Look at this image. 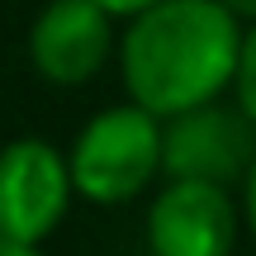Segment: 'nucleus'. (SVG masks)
<instances>
[{
	"mask_svg": "<svg viewBox=\"0 0 256 256\" xmlns=\"http://www.w3.org/2000/svg\"><path fill=\"white\" fill-rule=\"evenodd\" d=\"M218 5H223V10H232L242 24H256V0H218Z\"/></svg>",
	"mask_w": 256,
	"mask_h": 256,
	"instance_id": "10",
	"label": "nucleus"
},
{
	"mask_svg": "<svg viewBox=\"0 0 256 256\" xmlns=\"http://www.w3.org/2000/svg\"><path fill=\"white\" fill-rule=\"evenodd\" d=\"M119 52V19L100 0H48L24 34L34 76L52 90L90 86Z\"/></svg>",
	"mask_w": 256,
	"mask_h": 256,
	"instance_id": "5",
	"label": "nucleus"
},
{
	"mask_svg": "<svg viewBox=\"0 0 256 256\" xmlns=\"http://www.w3.org/2000/svg\"><path fill=\"white\" fill-rule=\"evenodd\" d=\"M238 185L162 176L142 214L147 256H232L242 238Z\"/></svg>",
	"mask_w": 256,
	"mask_h": 256,
	"instance_id": "3",
	"label": "nucleus"
},
{
	"mask_svg": "<svg viewBox=\"0 0 256 256\" xmlns=\"http://www.w3.org/2000/svg\"><path fill=\"white\" fill-rule=\"evenodd\" d=\"M256 156V124L238 110V100L194 104L162 119V176L242 185Z\"/></svg>",
	"mask_w": 256,
	"mask_h": 256,
	"instance_id": "6",
	"label": "nucleus"
},
{
	"mask_svg": "<svg viewBox=\"0 0 256 256\" xmlns=\"http://www.w3.org/2000/svg\"><path fill=\"white\" fill-rule=\"evenodd\" d=\"M0 256H43V247H34V242H10V238H0Z\"/></svg>",
	"mask_w": 256,
	"mask_h": 256,
	"instance_id": "11",
	"label": "nucleus"
},
{
	"mask_svg": "<svg viewBox=\"0 0 256 256\" xmlns=\"http://www.w3.org/2000/svg\"><path fill=\"white\" fill-rule=\"evenodd\" d=\"M100 5H104V10H110V14H114V19H119V24H124V19L142 14L147 5H156V0H100Z\"/></svg>",
	"mask_w": 256,
	"mask_h": 256,
	"instance_id": "9",
	"label": "nucleus"
},
{
	"mask_svg": "<svg viewBox=\"0 0 256 256\" xmlns=\"http://www.w3.org/2000/svg\"><path fill=\"white\" fill-rule=\"evenodd\" d=\"M242 34L247 24L218 0H156L119 28V86L162 119L223 100L232 90Z\"/></svg>",
	"mask_w": 256,
	"mask_h": 256,
	"instance_id": "1",
	"label": "nucleus"
},
{
	"mask_svg": "<svg viewBox=\"0 0 256 256\" xmlns=\"http://www.w3.org/2000/svg\"><path fill=\"white\" fill-rule=\"evenodd\" d=\"M238 200H242V228H247V238L256 242V156H252L247 176H242V185H238Z\"/></svg>",
	"mask_w": 256,
	"mask_h": 256,
	"instance_id": "8",
	"label": "nucleus"
},
{
	"mask_svg": "<svg viewBox=\"0 0 256 256\" xmlns=\"http://www.w3.org/2000/svg\"><path fill=\"white\" fill-rule=\"evenodd\" d=\"M81 200L72 162L48 138H10L0 147V238L43 247Z\"/></svg>",
	"mask_w": 256,
	"mask_h": 256,
	"instance_id": "4",
	"label": "nucleus"
},
{
	"mask_svg": "<svg viewBox=\"0 0 256 256\" xmlns=\"http://www.w3.org/2000/svg\"><path fill=\"white\" fill-rule=\"evenodd\" d=\"M66 162L86 204L124 209L162 180V114L142 110L138 100L104 104L76 128Z\"/></svg>",
	"mask_w": 256,
	"mask_h": 256,
	"instance_id": "2",
	"label": "nucleus"
},
{
	"mask_svg": "<svg viewBox=\"0 0 256 256\" xmlns=\"http://www.w3.org/2000/svg\"><path fill=\"white\" fill-rule=\"evenodd\" d=\"M228 95L256 124V24H247V34H242V57H238V72H232V90Z\"/></svg>",
	"mask_w": 256,
	"mask_h": 256,
	"instance_id": "7",
	"label": "nucleus"
}]
</instances>
